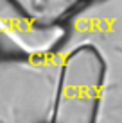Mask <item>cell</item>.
Returning a JSON list of instances; mask_svg holds the SVG:
<instances>
[{
	"label": "cell",
	"instance_id": "cell-1",
	"mask_svg": "<svg viewBox=\"0 0 122 123\" xmlns=\"http://www.w3.org/2000/svg\"><path fill=\"white\" fill-rule=\"evenodd\" d=\"M66 66L56 100L54 123H95L100 79L93 62L83 55Z\"/></svg>",
	"mask_w": 122,
	"mask_h": 123
}]
</instances>
